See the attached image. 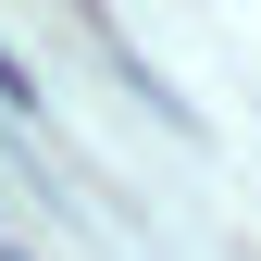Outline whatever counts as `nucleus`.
Listing matches in <instances>:
<instances>
[{
	"label": "nucleus",
	"instance_id": "nucleus-1",
	"mask_svg": "<svg viewBox=\"0 0 261 261\" xmlns=\"http://www.w3.org/2000/svg\"><path fill=\"white\" fill-rule=\"evenodd\" d=\"M0 100H13V112H38V75H25L13 50H0Z\"/></svg>",
	"mask_w": 261,
	"mask_h": 261
}]
</instances>
